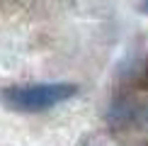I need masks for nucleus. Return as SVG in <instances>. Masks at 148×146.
<instances>
[{"instance_id": "2", "label": "nucleus", "mask_w": 148, "mask_h": 146, "mask_svg": "<svg viewBox=\"0 0 148 146\" xmlns=\"http://www.w3.org/2000/svg\"><path fill=\"white\" fill-rule=\"evenodd\" d=\"M143 10H146V12H148V0H146V3H143Z\"/></svg>"}, {"instance_id": "1", "label": "nucleus", "mask_w": 148, "mask_h": 146, "mask_svg": "<svg viewBox=\"0 0 148 146\" xmlns=\"http://www.w3.org/2000/svg\"><path fill=\"white\" fill-rule=\"evenodd\" d=\"M78 93L73 83H27V85H10L0 93L5 107L15 112H44L71 100Z\"/></svg>"}]
</instances>
